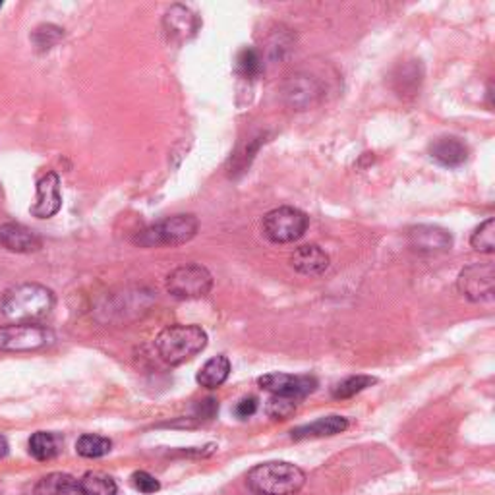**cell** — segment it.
I'll return each instance as SVG.
<instances>
[{
  "label": "cell",
  "instance_id": "obj_1",
  "mask_svg": "<svg viewBox=\"0 0 495 495\" xmlns=\"http://www.w3.org/2000/svg\"><path fill=\"white\" fill-rule=\"evenodd\" d=\"M53 308V291L39 283L16 285L0 298V316L8 323H38L49 316Z\"/></svg>",
  "mask_w": 495,
  "mask_h": 495
},
{
  "label": "cell",
  "instance_id": "obj_2",
  "mask_svg": "<svg viewBox=\"0 0 495 495\" xmlns=\"http://www.w3.org/2000/svg\"><path fill=\"white\" fill-rule=\"evenodd\" d=\"M246 484L256 495H294L304 488L306 474L293 463L268 461L250 470Z\"/></svg>",
  "mask_w": 495,
  "mask_h": 495
},
{
  "label": "cell",
  "instance_id": "obj_3",
  "mask_svg": "<svg viewBox=\"0 0 495 495\" xmlns=\"http://www.w3.org/2000/svg\"><path fill=\"white\" fill-rule=\"evenodd\" d=\"M208 333L200 325H168L155 337V350L168 366H180L196 358L208 346Z\"/></svg>",
  "mask_w": 495,
  "mask_h": 495
},
{
  "label": "cell",
  "instance_id": "obj_4",
  "mask_svg": "<svg viewBox=\"0 0 495 495\" xmlns=\"http://www.w3.org/2000/svg\"><path fill=\"white\" fill-rule=\"evenodd\" d=\"M200 223L194 215L180 213L166 217L143 228L134 236V244L140 248H175L190 243L198 235Z\"/></svg>",
  "mask_w": 495,
  "mask_h": 495
},
{
  "label": "cell",
  "instance_id": "obj_5",
  "mask_svg": "<svg viewBox=\"0 0 495 495\" xmlns=\"http://www.w3.org/2000/svg\"><path fill=\"white\" fill-rule=\"evenodd\" d=\"M310 219L304 211L296 208H277L263 217V236L273 244H291L304 236Z\"/></svg>",
  "mask_w": 495,
  "mask_h": 495
},
{
  "label": "cell",
  "instance_id": "obj_6",
  "mask_svg": "<svg viewBox=\"0 0 495 495\" xmlns=\"http://www.w3.org/2000/svg\"><path fill=\"white\" fill-rule=\"evenodd\" d=\"M55 333L39 323L0 325V353H33L51 346Z\"/></svg>",
  "mask_w": 495,
  "mask_h": 495
},
{
  "label": "cell",
  "instance_id": "obj_7",
  "mask_svg": "<svg viewBox=\"0 0 495 495\" xmlns=\"http://www.w3.org/2000/svg\"><path fill=\"white\" fill-rule=\"evenodd\" d=\"M213 286L211 273L198 263L176 268L166 277V291L178 300H196L209 294Z\"/></svg>",
  "mask_w": 495,
  "mask_h": 495
},
{
  "label": "cell",
  "instance_id": "obj_8",
  "mask_svg": "<svg viewBox=\"0 0 495 495\" xmlns=\"http://www.w3.org/2000/svg\"><path fill=\"white\" fill-rule=\"evenodd\" d=\"M458 291L470 302H490L495 293V273L491 263H473L458 275Z\"/></svg>",
  "mask_w": 495,
  "mask_h": 495
},
{
  "label": "cell",
  "instance_id": "obj_9",
  "mask_svg": "<svg viewBox=\"0 0 495 495\" xmlns=\"http://www.w3.org/2000/svg\"><path fill=\"white\" fill-rule=\"evenodd\" d=\"M260 388L271 395L288 397L294 401H302L318 389V380L313 376H293V373H268L258 380Z\"/></svg>",
  "mask_w": 495,
  "mask_h": 495
},
{
  "label": "cell",
  "instance_id": "obj_10",
  "mask_svg": "<svg viewBox=\"0 0 495 495\" xmlns=\"http://www.w3.org/2000/svg\"><path fill=\"white\" fill-rule=\"evenodd\" d=\"M408 244L420 253H443L453 248V236L436 225H418L408 231Z\"/></svg>",
  "mask_w": 495,
  "mask_h": 495
},
{
  "label": "cell",
  "instance_id": "obj_11",
  "mask_svg": "<svg viewBox=\"0 0 495 495\" xmlns=\"http://www.w3.org/2000/svg\"><path fill=\"white\" fill-rule=\"evenodd\" d=\"M63 208L60 178L56 173H47L38 183V198L31 205V215L38 219H51Z\"/></svg>",
  "mask_w": 495,
  "mask_h": 495
},
{
  "label": "cell",
  "instance_id": "obj_12",
  "mask_svg": "<svg viewBox=\"0 0 495 495\" xmlns=\"http://www.w3.org/2000/svg\"><path fill=\"white\" fill-rule=\"evenodd\" d=\"M0 246L14 253H33L43 246L41 236L20 223L0 225Z\"/></svg>",
  "mask_w": 495,
  "mask_h": 495
},
{
  "label": "cell",
  "instance_id": "obj_13",
  "mask_svg": "<svg viewBox=\"0 0 495 495\" xmlns=\"http://www.w3.org/2000/svg\"><path fill=\"white\" fill-rule=\"evenodd\" d=\"M428 153H430L431 159L436 163H440L441 166L457 168V166H461L468 161L470 149L461 138L441 136V138H436L430 143Z\"/></svg>",
  "mask_w": 495,
  "mask_h": 495
},
{
  "label": "cell",
  "instance_id": "obj_14",
  "mask_svg": "<svg viewBox=\"0 0 495 495\" xmlns=\"http://www.w3.org/2000/svg\"><path fill=\"white\" fill-rule=\"evenodd\" d=\"M321 95L318 81L310 76L296 74L286 81L285 99L296 111H306L312 105H316Z\"/></svg>",
  "mask_w": 495,
  "mask_h": 495
},
{
  "label": "cell",
  "instance_id": "obj_15",
  "mask_svg": "<svg viewBox=\"0 0 495 495\" xmlns=\"http://www.w3.org/2000/svg\"><path fill=\"white\" fill-rule=\"evenodd\" d=\"M291 265L300 275L320 277L329 269V256L320 246L306 244L293 252Z\"/></svg>",
  "mask_w": 495,
  "mask_h": 495
},
{
  "label": "cell",
  "instance_id": "obj_16",
  "mask_svg": "<svg viewBox=\"0 0 495 495\" xmlns=\"http://www.w3.org/2000/svg\"><path fill=\"white\" fill-rule=\"evenodd\" d=\"M348 430V420L345 416H323L312 424L298 426L291 431V438L294 441H304V440H320V438H331L337 433H343Z\"/></svg>",
  "mask_w": 495,
  "mask_h": 495
},
{
  "label": "cell",
  "instance_id": "obj_17",
  "mask_svg": "<svg viewBox=\"0 0 495 495\" xmlns=\"http://www.w3.org/2000/svg\"><path fill=\"white\" fill-rule=\"evenodd\" d=\"M231 376V360L219 354L205 362L201 370L198 371L196 381L205 389H217Z\"/></svg>",
  "mask_w": 495,
  "mask_h": 495
},
{
  "label": "cell",
  "instance_id": "obj_18",
  "mask_svg": "<svg viewBox=\"0 0 495 495\" xmlns=\"http://www.w3.org/2000/svg\"><path fill=\"white\" fill-rule=\"evenodd\" d=\"M165 26H166V31L171 33L173 38L186 39V38H190V35H194L198 31L200 20L196 18V14H192L188 8L173 6L166 12Z\"/></svg>",
  "mask_w": 495,
  "mask_h": 495
},
{
  "label": "cell",
  "instance_id": "obj_19",
  "mask_svg": "<svg viewBox=\"0 0 495 495\" xmlns=\"http://www.w3.org/2000/svg\"><path fill=\"white\" fill-rule=\"evenodd\" d=\"M33 495H81L80 482L64 473H51L35 484Z\"/></svg>",
  "mask_w": 495,
  "mask_h": 495
},
{
  "label": "cell",
  "instance_id": "obj_20",
  "mask_svg": "<svg viewBox=\"0 0 495 495\" xmlns=\"http://www.w3.org/2000/svg\"><path fill=\"white\" fill-rule=\"evenodd\" d=\"M60 438L53 431H38L30 438V455L35 458V461H53V458L60 453Z\"/></svg>",
  "mask_w": 495,
  "mask_h": 495
},
{
  "label": "cell",
  "instance_id": "obj_21",
  "mask_svg": "<svg viewBox=\"0 0 495 495\" xmlns=\"http://www.w3.org/2000/svg\"><path fill=\"white\" fill-rule=\"evenodd\" d=\"M393 81H395V90L398 95H401V98H405V95H408V93L414 95L416 90H420V83H422L420 64H416V60H413V63H408V64H403L397 70Z\"/></svg>",
  "mask_w": 495,
  "mask_h": 495
},
{
  "label": "cell",
  "instance_id": "obj_22",
  "mask_svg": "<svg viewBox=\"0 0 495 495\" xmlns=\"http://www.w3.org/2000/svg\"><path fill=\"white\" fill-rule=\"evenodd\" d=\"M81 495H116V482L103 473H86L81 476Z\"/></svg>",
  "mask_w": 495,
  "mask_h": 495
},
{
  "label": "cell",
  "instance_id": "obj_23",
  "mask_svg": "<svg viewBox=\"0 0 495 495\" xmlns=\"http://www.w3.org/2000/svg\"><path fill=\"white\" fill-rule=\"evenodd\" d=\"M111 449L113 441L105 436H98V433H86L76 441V451L83 458H101L111 453Z\"/></svg>",
  "mask_w": 495,
  "mask_h": 495
},
{
  "label": "cell",
  "instance_id": "obj_24",
  "mask_svg": "<svg viewBox=\"0 0 495 495\" xmlns=\"http://www.w3.org/2000/svg\"><path fill=\"white\" fill-rule=\"evenodd\" d=\"M373 383H376V378H371V376H350V378L337 383L331 395L335 398H350V397H354L364 389L371 388Z\"/></svg>",
  "mask_w": 495,
  "mask_h": 495
},
{
  "label": "cell",
  "instance_id": "obj_25",
  "mask_svg": "<svg viewBox=\"0 0 495 495\" xmlns=\"http://www.w3.org/2000/svg\"><path fill=\"white\" fill-rule=\"evenodd\" d=\"M470 244L474 250L482 253H493L495 252V221L488 219L482 223L474 235L470 236Z\"/></svg>",
  "mask_w": 495,
  "mask_h": 495
},
{
  "label": "cell",
  "instance_id": "obj_26",
  "mask_svg": "<svg viewBox=\"0 0 495 495\" xmlns=\"http://www.w3.org/2000/svg\"><path fill=\"white\" fill-rule=\"evenodd\" d=\"M236 70L244 78H258L263 70L261 56L256 49H243L236 58Z\"/></svg>",
  "mask_w": 495,
  "mask_h": 495
},
{
  "label": "cell",
  "instance_id": "obj_27",
  "mask_svg": "<svg viewBox=\"0 0 495 495\" xmlns=\"http://www.w3.org/2000/svg\"><path fill=\"white\" fill-rule=\"evenodd\" d=\"M296 406H298V401H294V398L271 395V398L268 401V408L265 410H268V414L273 420H286L296 413Z\"/></svg>",
  "mask_w": 495,
  "mask_h": 495
},
{
  "label": "cell",
  "instance_id": "obj_28",
  "mask_svg": "<svg viewBox=\"0 0 495 495\" xmlns=\"http://www.w3.org/2000/svg\"><path fill=\"white\" fill-rule=\"evenodd\" d=\"M64 38V31L56 26H41L33 31V43L39 51H49L53 47Z\"/></svg>",
  "mask_w": 495,
  "mask_h": 495
},
{
  "label": "cell",
  "instance_id": "obj_29",
  "mask_svg": "<svg viewBox=\"0 0 495 495\" xmlns=\"http://www.w3.org/2000/svg\"><path fill=\"white\" fill-rule=\"evenodd\" d=\"M130 480H132V486H134L140 493L151 495V493H157L161 490L159 480H157L155 476H151L149 473H146V470H138V473L132 474Z\"/></svg>",
  "mask_w": 495,
  "mask_h": 495
},
{
  "label": "cell",
  "instance_id": "obj_30",
  "mask_svg": "<svg viewBox=\"0 0 495 495\" xmlns=\"http://www.w3.org/2000/svg\"><path fill=\"white\" fill-rule=\"evenodd\" d=\"M256 413H258V398L256 397H244L243 401H238V405L235 408V414L240 420H246V418L253 416Z\"/></svg>",
  "mask_w": 495,
  "mask_h": 495
},
{
  "label": "cell",
  "instance_id": "obj_31",
  "mask_svg": "<svg viewBox=\"0 0 495 495\" xmlns=\"http://www.w3.org/2000/svg\"><path fill=\"white\" fill-rule=\"evenodd\" d=\"M8 449H10V447H8V441H6V438H3V436H0V461H3V458H6V455H8Z\"/></svg>",
  "mask_w": 495,
  "mask_h": 495
},
{
  "label": "cell",
  "instance_id": "obj_32",
  "mask_svg": "<svg viewBox=\"0 0 495 495\" xmlns=\"http://www.w3.org/2000/svg\"><path fill=\"white\" fill-rule=\"evenodd\" d=\"M0 8H3V3H0Z\"/></svg>",
  "mask_w": 495,
  "mask_h": 495
}]
</instances>
